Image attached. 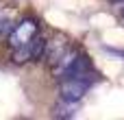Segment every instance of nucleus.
Masks as SVG:
<instances>
[{
  "mask_svg": "<svg viewBox=\"0 0 124 120\" xmlns=\"http://www.w3.org/2000/svg\"><path fill=\"white\" fill-rule=\"evenodd\" d=\"M54 74L59 79H70V77H85L92 72V63L85 55H76V52H65L63 59L52 68Z\"/></svg>",
  "mask_w": 124,
  "mask_h": 120,
  "instance_id": "f257e3e1",
  "label": "nucleus"
},
{
  "mask_svg": "<svg viewBox=\"0 0 124 120\" xmlns=\"http://www.w3.org/2000/svg\"><path fill=\"white\" fill-rule=\"evenodd\" d=\"M92 81H94V74H85V77H70V79H61V87H59V94L63 101H81L85 96V92L92 87Z\"/></svg>",
  "mask_w": 124,
  "mask_h": 120,
  "instance_id": "f03ea898",
  "label": "nucleus"
},
{
  "mask_svg": "<svg viewBox=\"0 0 124 120\" xmlns=\"http://www.w3.org/2000/svg\"><path fill=\"white\" fill-rule=\"evenodd\" d=\"M46 46H48V42H46L44 37H37V35H35L31 42H26V44L13 48V52H11V61H13V63L37 61V59H41V57L46 55Z\"/></svg>",
  "mask_w": 124,
  "mask_h": 120,
  "instance_id": "7ed1b4c3",
  "label": "nucleus"
},
{
  "mask_svg": "<svg viewBox=\"0 0 124 120\" xmlns=\"http://www.w3.org/2000/svg\"><path fill=\"white\" fill-rule=\"evenodd\" d=\"M37 31H39V26H37L35 20H22V22L11 31V35H9V46H11V48H17V46L31 42V39L37 35Z\"/></svg>",
  "mask_w": 124,
  "mask_h": 120,
  "instance_id": "20e7f679",
  "label": "nucleus"
},
{
  "mask_svg": "<svg viewBox=\"0 0 124 120\" xmlns=\"http://www.w3.org/2000/svg\"><path fill=\"white\" fill-rule=\"evenodd\" d=\"M52 116H54V118H74V116H76V103L63 101V98H61V103L54 105Z\"/></svg>",
  "mask_w": 124,
  "mask_h": 120,
  "instance_id": "39448f33",
  "label": "nucleus"
},
{
  "mask_svg": "<svg viewBox=\"0 0 124 120\" xmlns=\"http://www.w3.org/2000/svg\"><path fill=\"white\" fill-rule=\"evenodd\" d=\"M2 28H4V22H2V20H0V33H2Z\"/></svg>",
  "mask_w": 124,
  "mask_h": 120,
  "instance_id": "423d86ee",
  "label": "nucleus"
},
{
  "mask_svg": "<svg viewBox=\"0 0 124 120\" xmlns=\"http://www.w3.org/2000/svg\"><path fill=\"white\" fill-rule=\"evenodd\" d=\"M122 17H124V7H122Z\"/></svg>",
  "mask_w": 124,
  "mask_h": 120,
  "instance_id": "0eeeda50",
  "label": "nucleus"
}]
</instances>
